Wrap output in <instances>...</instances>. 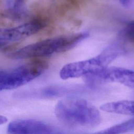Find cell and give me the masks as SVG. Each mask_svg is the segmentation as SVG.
<instances>
[{
  "label": "cell",
  "instance_id": "1",
  "mask_svg": "<svg viewBox=\"0 0 134 134\" xmlns=\"http://www.w3.org/2000/svg\"><path fill=\"white\" fill-rule=\"evenodd\" d=\"M61 122L76 127H92L101 122L98 110L86 100L69 97L59 101L54 108Z\"/></svg>",
  "mask_w": 134,
  "mask_h": 134
},
{
  "label": "cell",
  "instance_id": "2",
  "mask_svg": "<svg viewBox=\"0 0 134 134\" xmlns=\"http://www.w3.org/2000/svg\"><path fill=\"white\" fill-rule=\"evenodd\" d=\"M88 36V32H82L43 40L12 52L7 57L12 60L38 59L49 57L70 50Z\"/></svg>",
  "mask_w": 134,
  "mask_h": 134
},
{
  "label": "cell",
  "instance_id": "3",
  "mask_svg": "<svg viewBox=\"0 0 134 134\" xmlns=\"http://www.w3.org/2000/svg\"><path fill=\"white\" fill-rule=\"evenodd\" d=\"M124 52L125 49L120 45L112 44L95 57L66 64L60 70V76L66 80L97 74L108 68L110 63Z\"/></svg>",
  "mask_w": 134,
  "mask_h": 134
},
{
  "label": "cell",
  "instance_id": "4",
  "mask_svg": "<svg viewBox=\"0 0 134 134\" xmlns=\"http://www.w3.org/2000/svg\"><path fill=\"white\" fill-rule=\"evenodd\" d=\"M48 68L47 62L38 59L10 70H1L0 90H12L21 86L40 76Z\"/></svg>",
  "mask_w": 134,
  "mask_h": 134
},
{
  "label": "cell",
  "instance_id": "5",
  "mask_svg": "<svg viewBox=\"0 0 134 134\" xmlns=\"http://www.w3.org/2000/svg\"><path fill=\"white\" fill-rule=\"evenodd\" d=\"M85 77L91 85L98 83L117 82L134 88V71L125 68L108 67L97 74Z\"/></svg>",
  "mask_w": 134,
  "mask_h": 134
},
{
  "label": "cell",
  "instance_id": "6",
  "mask_svg": "<svg viewBox=\"0 0 134 134\" xmlns=\"http://www.w3.org/2000/svg\"><path fill=\"white\" fill-rule=\"evenodd\" d=\"M46 25L47 20L37 18L15 27L2 29L0 32L1 46L30 36L40 31Z\"/></svg>",
  "mask_w": 134,
  "mask_h": 134
},
{
  "label": "cell",
  "instance_id": "7",
  "mask_svg": "<svg viewBox=\"0 0 134 134\" xmlns=\"http://www.w3.org/2000/svg\"><path fill=\"white\" fill-rule=\"evenodd\" d=\"M85 91V88L81 86L52 85L20 92L16 96L20 98H53L82 93Z\"/></svg>",
  "mask_w": 134,
  "mask_h": 134
},
{
  "label": "cell",
  "instance_id": "8",
  "mask_svg": "<svg viewBox=\"0 0 134 134\" xmlns=\"http://www.w3.org/2000/svg\"><path fill=\"white\" fill-rule=\"evenodd\" d=\"M8 134H53L49 125L34 119H20L10 122L7 126Z\"/></svg>",
  "mask_w": 134,
  "mask_h": 134
},
{
  "label": "cell",
  "instance_id": "9",
  "mask_svg": "<svg viewBox=\"0 0 134 134\" xmlns=\"http://www.w3.org/2000/svg\"><path fill=\"white\" fill-rule=\"evenodd\" d=\"M100 109L107 113L134 116V100L108 102L102 104Z\"/></svg>",
  "mask_w": 134,
  "mask_h": 134
},
{
  "label": "cell",
  "instance_id": "10",
  "mask_svg": "<svg viewBox=\"0 0 134 134\" xmlns=\"http://www.w3.org/2000/svg\"><path fill=\"white\" fill-rule=\"evenodd\" d=\"M134 129V118L90 134H122Z\"/></svg>",
  "mask_w": 134,
  "mask_h": 134
},
{
  "label": "cell",
  "instance_id": "11",
  "mask_svg": "<svg viewBox=\"0 0 134 134\" xmlns=\"http://www.w3.org/2000/svg\"><path fill=\"white\" fill-rule=\"evenodd\" d=\"M120 36L127 41L134 42V21L129 23L121 30Z\"/></svg>",
  "mask_w": 134,
  "mask_h": 134
},
{
  "label": "cell",
  "instance_id": "12",
  "mask_svg": "<svg viewBox=\"0 0 134 134\" xmlns=\"http://www.w3.org/2000/svg\"><path fill=\"white\" fill-rule=\"evenodd\" d=\"M118 2H120L123 6H127L129 3H130V0H117Z\"/></svg>",
  "mask_w": 134,
  "mask_h": 134
},
{
  "label": "cell",
  "instance_id": "13",
  "mask_svg": "<svg viewBox=\"0 0 134 134\" xmlns=\"http://www.w3.org/2000/svg\"><path fill=\"white\" fill-rule=\"evenodd\" d=\"M7 121V119L5 117L3 116L2 115L1 116V117H0V123H1V125H2L3 124L5 123Z\"/></svg>",
  "mask_w": 134,
  "mask_h": 134
},
{
  "label": "cell",
  "instance_id": "14",
  "mask_svg": "<svg viewBox=\"0 0 134 134\" xmlns=\"http://www.w3.org/2000/svg\"><path fill=\"white\" fill-rule=\"evenodd\" d=\"M16 2H19V3H24V0H14Z\"/></svg>",
  "mask_w": 134,
  "mask_h": 134
},
{
  "label": "cell",
  "instance_id": "15",
  "mask_svg": "<svg viewBox=\"0 0 134 134\" xmlns=\"http://www.w3.org/2000/svg\"><path fill=\"white\" fill-rule=\"evenodd\" d=\"M53 134H63V133H60V132H54Z\"/></svg>",
  "mask_w": 134,
  "mask_h": 134
}]
</instances>
